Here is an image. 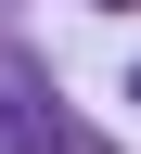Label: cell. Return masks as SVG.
<instances>
[{"label": "cell", "mask_w": 141, "mask_h": 154, "mask_svg": "<svg viewBox=\"0 0 141 154\" xmlns=\"http://www.w3.org/2000/svg\"><path fill=\"white\" fill-rule=\"evenodd\" d=\"M103 13H128V0H103Z\"/></svg>", "instance_id": "cell-1"}]
</instances>
